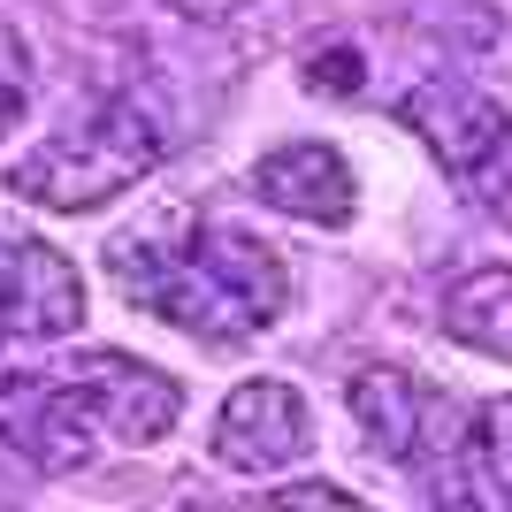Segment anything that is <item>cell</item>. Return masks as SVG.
<instances>
[{"mask_svg": "<svg viewBox=\"0 0 512 512\" xmlns=\"http://www.w3.org/2000/svg\"><path fill=\"white\" fill-rule=\"evenodd\" d=\"M459 482H467L474 505L490 512H512V390L490 398V406H474L459 421Z\"/></svg>", "mask_w": 512, "mask_h": 512, "instance_id": "11", "label": "cell"}, {"mask_svg": "<svg viewBox=\"0 0 512 512\" xmlns=\"http://www.w3.org/2000/svg\"><path fill=\"white\" fill-rule=\"evenodd\" d=\"M406 123L421 130L428 153L451 169V184H467V176L505 146L512 115H505V100H497L490 85H459V77H444V85H413Z\"/></svg>", "mask_w": 512, "mask_h": 512, "instance_id": "8", "label": "cell"}, {"mask_svg": "<svg viewBox=\"0 0 512 512\" xmlns=\"http://www.w3.org/2000/svg\"><path fill=\"white\" fill-rule=\"evenodd\" d=\"M107 268L130 306L176 321L199 344H245L276 329L291 306V268L245 222H192V230H130L107 245Z\"/></svg>", "mask_w": 512, "mask_h": 512, "instance_id": "1", "label": "cell"}, {"mask_svg": "<svg viewBox=\"0 0 512 512\" xmlns=\"http://www.w3.org/2000/svg\"><path fill=\"white\" fill-rule=\"evenodd\" d=\"M161 130L138 100H107L92 107L77 130H62L54 146H39L31 161L8 169V192L31 199V207H54V214H92L107 199H123L130 184H146L161 169Z\"/></svg>", "mask_w": 512, "mask_h": 512, "instance_id": "2", "label": "cell"}, {"mask_svg": "<svg viewBox=\"0 0 512 512\" xmlns=\"http://www.w3.org/2000/svg\"><path fill=\"white\" fill-rule=\"evenodd\" d=\"M276 505H352V490H337V482H283Z\"/></svg>", "mask_w": 512, "mask_h": 512, "instance_id": "14", "label": "cell"}, {"mask_svg": "<svg viewBox=\"0 0 512 512\" xmlns=\"http://www.w3.org/2000/svg\"><path fill=\"white\" fill-rule=\"evenodd\" d=\"M253 199L260 207L291 214V222H321V230H344L352 207H360V176L329 138H291V146L260 153L253 161Z\"/></svg>", "mask_w": 512, "mask_h": 512, "instance_id": "7", "label": "cell"}, {"mask_svg": "<svg viewBox=\"0 0 512 512\" xmlns=\"http://www.w3.org/2000/svg\"><path fill=\"white\" fill-rule=\"evenodd\" d=\"M54 383H62L69 398H77V413H85L100 436H115V444H161L176 428V413H184L176 375L138 360V352H69V367Z\"/></svg>", "mask_w": 512, "mask_h": 512, "instance_id": "3", "label": "cell"}, {"mask_svg": "<svg viewBox=\"0 0 512 512\" xmlns=\"http://www.w3.org/2000/svg\"><path fill=\"white\" fill-rule=\"evenodd\" d=\"M306 444H314V413H306V398L283 375H253V383H237L230 398H222V413H214V467L230 474H276L291 467V459H306Z\"/></svg>", "mask_w": 512, "mask_h": 512, "instance_id": "5", "label": "cell"}, {"mask_svg": "<svg viewBox=\"0 0 512 512\" xmlns=\"http://www.w3.org/2000/svg\"><path fill=\"white\" fill-rule=\"evenodd\" d=\"M31 115V46L8 16H0V146L16 138V123Z\"/></svg>", "mask_w": 512, "mask_h": 512, "instance_id": "12", "label": "cell"}, {"mask_svg": "<svg viewBox=\"0 0 512 512\" xmlns=\"http://www.w3.org/2000/svg\"><path fill=\"white\" fill-rule=\"evenodd\" d=\"M467 192H474V199H482V207H490L497 222L512 230V130H505V146H497L490 161H482V169L467 176Z\"/></svg>", "mask_w": 512, "mask_h": 512, "instance_id": "13", "label": "cell"}, {"mask_svg": "<svg viewBox=\"0 0 512 512\" xmlns=\"http://www.w3.org/2000/svg\"><path fill=\"white\" fill-rule=\"evenodd\" d=\"M0 436H8L31 467L69 474V467L92 459V436H100V428L77 413V398H69L54 375H0Z\"/></svg>", "mask_w": 512, "mask_h": 512, "instance_id": "9", "label": "cell"}, {"mask_svg": "<svg viewBox=\"0 0 512 512\" xmlns=\"http://www.w3.org/2000/svg\"><path fill=\"white\" fill-rule=\"evenodd\" d=\"M169 8H176V16H192V23H230L245 0H169Z\"/></svg>", "mask_w": 512, "mask_h": 512, "instance_id": "15", "label": "cell"}, {"mask_svg": "<svg viewBox=\"0 0 512 512\" xmlns=\"http://www.w3.org/2000/svg\"><path fill=\"white\" fill-rule=\"evenodd\" d=\"M0 329L31 344H62L85 329V276L16 214H0Z\"/></svg>", "mask_w": 512, "mask_h": 512, "instance_id": "4", "label": "cell"}, {"mask_svg": "<svg viewBox=\"0 0 512 512\" xmlns=\"http://www.w3.org/2000/svg\"><path fill=\"white\" fill-rule=\"evenodd\" d=\"M444 329L451 344H467L482 360L512 367V268H474L444 291Z\"/></svg>", "mask_w": 512, "mask_h": 512, "instance_id": "10", "label": "cell"}, {"mask_svg": "<svg viewBox=\"0 0 512 512\" xmlns=\"http://www.w3.org/2000/svg\"><path fill=\"white\" fill-rule=\"evenodd\" d=\"M344 398H352L360 436L383 451L390 467H413V459H421L428 444H444L451 421H459V413L444 406V390L413 383L406 367H360V375L344 383Z\"/></svg>", "mask_w": 512, "mask_h": 512, "instance_id": "6", "label": "cell"}]
</instances>
